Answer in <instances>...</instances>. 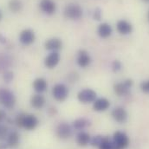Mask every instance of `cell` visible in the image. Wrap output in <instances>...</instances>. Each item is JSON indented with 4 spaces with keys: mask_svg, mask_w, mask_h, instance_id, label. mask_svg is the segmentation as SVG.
<instances>
[{
    "mask_svg": "<svg viewBox=\"0 0 149 149\" xmlns=\"http://www.w3.org/2000/svg\"><path fill=\"white\" fill-rule=\"evenodd\" d=\"M112 117L115 121L119 123H124L127 120V113L123 108L117 107L112 111Z\"/></svg>",
    "mask_w": 149,
    "mask_h": 149,
    "instance_id": "cell-14",
    "label": "cell"
},
{
    "mask_svg": "<svg viewBox=\"0 0 149 149\" xmlns=\"http://www.w3.org/2000/svg\"><path fill=\"white\" fill-rule=\"evenodd\" d=\"M91 137L89 134L86 132H80L76 135V142L80 147H86L90 143Z\"/></svg>",
    "mask_w": 149,
    "mask_h": 149,
    "instance_id": "cell-20",
    "label": "cell"
},
{
    "mask_svg": "<svg viewBox=\"0 0 149 149\" xmlns=\"http://www.w3.org/2000/svg\"><path fill=\"white\" fill-rule=\"evenodd\" d=\"M143 1H145V2H149V0H143Z\"/></svg>",
    "mask_w": 149,
    "mask_h": 149,
    "instance_id": "cell-33",
    "label": "cell"
},
{
    "mask_svg": "<svg viewBox=\"0 0 149 149\" xmlns=\"http://www.w3.org/2000/svg\"><path fill=\"white\" fill-rule=\"evenodd\" d=\"M133 85V81L128 79V80H126L124 81L123 82H119V83H116L114 84L113 86V90H114V93L119 95V96H122V95H125L128 93L130 88L132 87Z\"/></svg>",
    "mask_w": 149,
    "mask_h": 149,
    "instance_id": "cell-7",
    "label": "cell"
},
{
    "mask_svg": "<svg viewBox=\"0 0 149 149\" xmlns=\"http://www.w3.org/2000/svg\"><path fill=\"white\" fill-rule=\"evenodd\" d=\"M76 63L80 68H82V69H85L88 66H89V64L91 63V57L88 52L84 49L79 50L77 53Z\"/></svg>",
    "mask_w": 149,
    "mask_h": 149,
    "instance_id": "cell-8",
    "label": "cell"
},
{
    "mask_svg": "<svg viewBox=\"0 0 149 149\" xmlns=\"http://www.w3.org/2000/svg\"><path fill=\"white\" fill-rule=\"evenodd\" d=\"M3 79H4V81H6L7 82L10 81L13 79V73L10 72V71H6V72H4V74H3Z\"/></svg>",
    "mask_w": 149,
    "mask_h": 149,
    "instance_id": "cell-27",
    "label": "cell"
},
{
    "mask_svg": "<svg viewBox=\"0 0 149 149\" xmlns=\"http://www.w3.org/2000/svg\"><path fill=\"white\" fill-rule=\"evenodd\" d=\"M113 149H125L129 145V139L125 133L116 132L113 137Z\"/></svg>",
    "mask_w": 149,
    "mask_h": 149,
    "instance_id": "cell-5",
    "label": "cell"
},
{
    "mask_svg": "<svg viewBox=\"0 0 149 149\" xmlns=\"http://www.w3.org/2000/svg\"><path fill=\"white\" fill-rule=\"evenodd\" d=\"M60 62V55L57 51L49 53L44 59V65L46 68L51 70L56 68Z\"/></svg>",
    "mask_w": 149,
    "mask_h": 149,
    "instance_id": "cell-11",
    "label": "cell"
},
{
    "mask_svg": "<svg viewBox=\"0 0 149 149\" xmlns=\"http://www.w3.org/2000/svg\"><path fill=\"white\" fill-rule=\"evenodd\" d=\"M141 88L143 92L145 93H149V81H144L141 84Z\"/></svg>",
    "mask_w": 149,
    "mask_h": 149,
    "instance_id": "cell-28",
    "label": "cell"
},
{
    "mask_svg": "<svg viewBox=\"0 0 149 149\" xmlns=\"http://www.w3.org/2000/svg\"><path fill=\"white\" fill-rule=\"evenodd\" d=\"M5 116H6V113L3 111V110H1V109H0V122H1V121H3V120H4Z\"/></svg>",
    "mask_w": 149,
    "mask_h": 149,
    "instance_id": "cell-31",
    "label": "cell"
},
{
    "mask_svg": "<svg viewBox=\"0 0 149 149\" xmlns=\"http://www.w3.org/2000/svg\"><path fill=\"white\" fill-rule=\"evenodd\" d=\"M116 29L118 32L121 35H128L133 31V26L130 23L126 20H120L117 22Z\"/></svg>",
    "mask_w": 149,
    "mask_h": 149,
    "instance_id": "cell-16",
    "label": "cell"
},
{
    "mask_svg": "<svg viewBox=\"0 0 149 149\" xmlns=\"http://www.w3.org/2000/svg\"><path fill=\"white\" fill-rule=\"evenodd\" d=\"M20 141V135L17 132H11L7 137V146L10 148H16L18 146Z\"/></svg>",
    "mask_w": 149,
    "mask_h": 149,
    "instance_id": "cell-21",
    "label": "cell"
},
{
    "mask_svg": "<svg viewBox=\"0 0 149 149\" xmlns=\"http://www.w3.org/2000/svg\"><path fill=\"white\" fill-rule=\"evenodd\" d=\"M110 106V102L106 98H96L93 102V109L95 111L103 112L106 111Z\"/></svg>",
    "mask_w": 149,
    "mask_h": 149,
    "instance_id": "cell-15",
    "label": "cell"
},
{
    "mask_svg": "<svg viewBox=\"0 0 149 149\" xmlns=\"http://www.w3.org/2000/svg\"><path fill=\"white\" fill-rule=\"evenodd\" d=\"M2 19V12L0 11V20Z\"/></svg>",
    "mask_w": 149,
    "mask_h": 149,
    "instance_id": "cell-32",
    "label": "cell"
},
{
    "mask_svg": "<svg viewBox=\"0 0 149 149\" xmlns=\"http://www.w3.org/2000/svg\"><path fill=\"white\" fill-rule=\"evenodd\" d=\"M48 88V83H47V81L44 79V78H42V77H39L34 80L33 81V88L34 90L38 93V94H41V93H43Z\"/></svg>",
    "mask_w": 149,
    "mask_h": 149,
    "instance_id": "cell-18",
    "label": "cell"
},
{
    "mask_svg": "<svg viewBox=\"0 0 149 149\" xmlns=\"http://www.w3.org/2000/svg\"><path fill=\"white\" fill-rule=\"evenodd\" d=\"M44 47L47 50H49V51H57L59 49H62L63 47V42L61 39L59 38H49L48 39L45 43H44Z\"/></svg>",
    "mask_w": 149,
    "mask_h": 149,
    "instance_id": "cell-13",
    "label": "cell"
},
{
    "mask_svg": "<svg viewBox=\"0 0 149 149\" xmlns=\"http://www.w3.org/2000/svg\"><path fill=\"white\" fill-rule=\"evenodd\" d=\"M0 104L6 109H12L16 104L14 94L6 88H0Z\"/></svg>",
    "mask_w": 149,
    "mask_h": 149,
    "instance_id": "cell-2",
    "label": "cell"
},
{
    "mask_svg": "<svg viewBox=\"0 0 149 149\" xmlns=\"http://www.w3.org/2000/svg\"><path fill=\"white\" fill-rule=\"evenodd\" d=\"M52 96L56 101L63 102L69 96V88L65 84L57 83L52 88Z\"/></svg>",
    "mask_w": 149,
    "mask_h": 149,
    "instance_id": "cell-3",
    "label": "cell"
},
{
    "mask_svg": "<svg viewBox=\"0 0 149 149\" xmlns=\"http://www.w3.org/2000/svg\"><path fill=\"white\" fill-rule=\"evenodd\" d=\"M97 97L96 92L91 88H84L78 92L77 99L80 102L83 104L93 103Z\"/></svg>",
    "mask_w": 149,
    "mask_h": 149,
    "instance_id": "cell-6",
    "label": "cell"
},
{
    "mask_svg": "<svg viewBox=\"0 0 149 149\" xmlns=\"http://www.w3.org/2000/svg\"><path fill=\"white\" fill-rule=\"evenodd\" d=\"M112 31H113V30H112L110 24H109L107 23L101 24L97 30V33H98L99 37L102 38H108L109 37H110Z\"/></svg>",
    "mask_w": 149,
    "mask_h": 149,
    "instance_id": "cell-19",
    "label": "cell"
},
{
    "mask_svg": "<svg viewBox=\"0 0 149 149\" xmlns=\"http://www.w3.org/2000/svg\"><path fill=\"white\" fill-rule=\"evenodd\" d=\"M88 125H89V121L84 118L76 119L73 122V127L77 130H81V129L85 128L86 127H88Z\"/></svg>",
    "mask_w": 149,
    "mask_h": 149,
    "instance_id": "cell-23",
    "label": "cell"
},
{
    "mask_svg": "<svg viewBox=\"0 0 149 149\" xmlns=\"http://www.w3.org/2000/svg\"><path fill=\"white\" fill-rule=\"evenodd\" d=\"M36 40L35 33L31 29H26L21 31L19 35V41L24 45H31Z\"/></svg>",
    "mask_w": 149,
    "mask_h": 149,
    "instance_id": "cell-10",
    "label": "cell"
},
{
    "mask_svg": "<svg viewBox=\"0 0 149 149\" xmlns=\"http://www.w3.org/2000/svg\"><path fill=\"white\" fill-rule=\"evenodd\" d=\"M121 68H122V65H121L120 62L118 61V60H115V61L112 63V70H113V71H114V72L120 71V70H121Z\"/></svg>",
    "mask_w": 149,
    "mask_h": 149,
    "instance_id": "cell-26",
    "label": "cell"
},
{
    "mask_svg": "<svg viewBox=\"0 0 149 149\" xmlns=\"http://www.w3.org/2000/svg\"><path fill=\"white\" fill-rule=\"evenodd\" d=\"M16 124L18 127H23L27 130H34L37 127L39 120L34 114L20 113L16 118Z\"/></svg>",
    "mask_w": 149,
    "mask_h": 149,
    "instance_id": "cell-1",
    "label": "cell"
},
{
    "mask_svg": "<svg viewBox=\"0 0 149 149\" xmlns=\"http://www.w3.org/2000/svg\"><path fill=\"white\" fill-rule=\"evenodd\" d=\"M148 19H149V12H148Z\"/></svg>",
    "mask_w": 149,
    "mask_h": 149,
    "instance_id": "cell-34",
    "label": "cell"
},
{
    "mask_svg": "<svg viewBox=\"0 0 149 149\" xmlns=\"http://www.w3.org/2000/svg\"><path fill=\"white\" fill-rule=\"evenodd\" d=\"M94 18L95 20H101V18H102V10L99 8H97L95 10V12H94Z\"/></svg>",
    "mask_w": 149,
    "mask_h": 149,
    "instance_id": "cell-30",
    "label": "cell"
},
{
    "mask_svg": "<svg viewBox=\"0 0 149 149\" xmlns=\"http://www.w3.org/2000/svg\"><path fill=\"white\" fill-rule=\"evenodd\" d=\"M7 127L2 126L0 127V139H4L5 136L7 135Z\"/></svg>",
    "mask_w": 149,
    "mask_h": 149,
    "instance_id": "cell-29",
    "label": "cell"
},
{
    "mask_svg": "<svg viewBox=\"0 0 149 149\" xmlns=\"http://www.w3.org/2000/svg\"><path fill=\"white\" fill-rule=\"evenodd\" d=\"M39 6L42 11L47 15H53L56 10V5L53 0H41Z\"/></svg>",
    "mask_w": 149,
    "mask_h": 149,
    "instance_id": "cell-12",
    "label": "cell"
},
{
    "mask_svg": "<svg viewBox=\"0 0 149 149\" xmlns=\"http://www.w3.org/2000/svg\"><path fill=\"white\" fill-rule=\"evenodd\" d=\"M8 6H9L10 10L12 12H15V13L20 11L23 8L22 2L20 0H10Z\"/></svg>",
    "mask_w": 149,
    "mask_h": 149,
    "instance_id": "cell-22",
    "label": "cell"
},
{
    "mask_svg": "<svg viewBox=\"0 0 149 149\" xmlns=\"http://www.w3.org/2000/svg\"><path fill=\"white\" fill-rule=\"evenodd\" d=\"M72 134V127L65 122L60 123L56 127V135L62 140L69 139Z\"/></svg>",
    "mask_w": 149,
    "mask_h": 149,
    "instance_id": "cell-9",
    "label": "cell"
},
{
    "mask_svg": "<svg viewBox=\"0 0 149 149\" xmlns=\"http://www.w3.org/2000/svg\"><path fill=\"white\" fill-rule=\"evenodd\" d=\"M98 148L99 149H113V142L109 138L104 137Z\"/></svg>",
    "mask_w": 149,
    "mask_h": 149,
    "instance_id": "cell-24",
    "label": "cell"
},
{
    "mask_svg": "<svg viewBox=\"0 0 149 149\" xmlns=\"http://www.w3.org/2000/svg\"><path fill=\"white\" fill-rule=\"evenodd\" d=\"M46 102V100L43 95L41 94H37L31 96V105L35 109H41L44 107Z\"/></svg>",
    "mask_w": 149,
    "mask_h": 149,
    "instance_id": "cell-17",
    "label": "cell"
},
{
    "mask_svg": "<svg viewBox=\"0 0 149 149\" xmlns=\"http://www.w3.org/2000/svg\"><path fill=\"white\" fill-rule=\"evenodd\" d=\"M103 138L104 137H102V136H95L93 139H91V141H90V144L92 145V146H99L100 145V143L102 142V141L103 140Z\"/></svg>",
    "mask_w": 149,
    "mask_h": 149,
    "instance_id": "cell-25",
    "label": "cell"
},
{
    "mask_svg": "<svg viewBox=\"0 0 149 149\" xmlns=\"http://www.w3.org/2000/svg\"><path fill=\"white\" fill-rule=\"evenodd\" d=\"M83 10L79 4L70 3L64 9V16L71 20H77L82 17Z\"/></svg>",
    "mask_w": 149,
    "mask_h": 149,
    "instance_id": "cell-4",
    "label": "cell"
}]
</instances>
